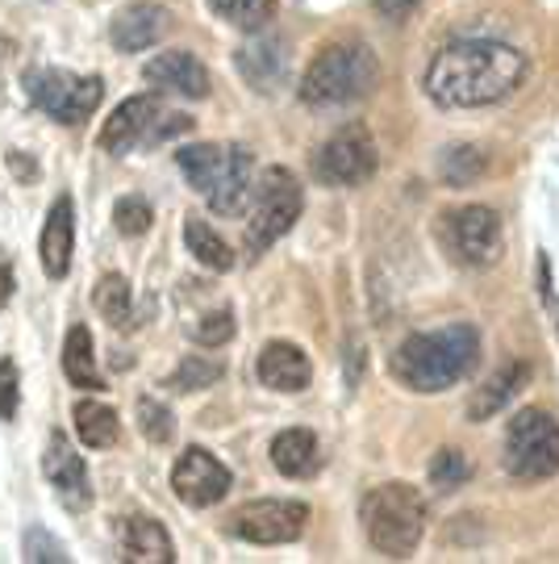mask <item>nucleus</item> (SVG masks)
Segmentation results:
<instances>
[{
	"mask_svg": "<svg viewBox=\"0 0 559 564\" xmlns=\"http://www.w3.org/2000/svg\"><path fill=\"white\" fill-rule=\"evenodd\" d=\"M92 305H97L100 318L113 330H130L134 326V293H130V281L118 276V272L100 276L97 289H92Z\"/></svg>",
	"mask_w": 559,
	"mask_h": 564,
	"instance_id": "25",
	"label": "nucleus"
},
{
	"mask_svg": "<svg viewBox=\"0 0 559 564\" xmlns=\"http://www.w3.org/2000/svg\"><path fill=\"white\" fill-rule=\"evenodd\" d=\"M13 289H18V284H13V268L0 260V310L13 302Z\"/></svg>",
	"mask_w": 559,
	"mask_h": 564,
	"instance_id": "37",
	"label": "nucleus"
},
{
	"mask_svg": "<svg viewBox=\"0 0 559 564\" xmlns=\"http://www.w3.org/2000/svg\"><path fill=\"white\" fill-rule=\"evenodd\" d=\"M380 80V63L368 42H330L314 55V63L300 76V101L314 109L347 105L368 97Z\"/></svg>",
	"mask_w": 559,
	"mask_h": 564,
	"instance_id": "4",
	"label": "nucleus"
},
{
	"mask_svg": "<svg viewBox=\"0 0 559 564\" xmlns=\"http://www.w3.org/2000/svg\"><path fill=\"white\" fill-rule=\"evenodd\" d=\"M255 372H260V381L267 389H276V393H300L309 377H314V364L309 356L300 351L297 343H267L260 351V360H255Z\"/></svg>",
	"mask_w": 559,
	"mask_h": 564,
	"instance_id": "19",
	"label": "nucleus"
},
{
	"mask_svg": "<svg viewBox=\"0 0 559 564\" xmlns=\"http://www.w3.org/2000/svg\"><path fill=\"white\" fill-rule=\"evenodd\" d=\"M146 84H155L160 93H176L188 101H205L209 97V72L193 51H163L142 67Z\"/></svg>",
	"mask_w": 559,
	"mask_h": 564,
	"instance_id": "15",
	"label": "nucleus"
},
{
	"mask_svg": "<svg viewBox=\"0 0 559 564\" xmlns=\"http://www.w3.org/2000/svg\"><path fill=\"white\" fill-rule=\"evenodd\" d=\"M193 339H197L200 347H226V343L234 339V314H230V310L205 314V318L193 326Z\"/></svg>",
	"mask_w": 559,
	"mask_h": 564,
	"instance_id": "34",
	"label": "nucleus"
},
{
	"mask_svg": "<svg viewBox=\"0 0 559 564\" xmlns=\"http://www.w3.org/2000/svg\"><path fill=\"white\" fill-rule=\"evenodd\" d=\"M305 523H309V506L305 502H288V498H263V502H246L230 514L226 531L234 540H246V544H293L305 535Z\"/></svg>",
	"mask_w": 559,
	"mask_h": 564,
	"instance_id": "11",
	"label": "nucleus"
},
{
	"mask_svg": "<svg viewBox=\"0 0 559 564\" xmlns=\"http://www.w3.org/2000/svg\"><path fill=\"white\" fill-rule=\"evenodd\" d=\"M489 167L484 160V151L472 147V142H456V147H447L439 160V176L447 184H456V188H468L472 181H480V172Z\"/></svg>",
	"mask_w": 559,
	"mask_h": 564,
	"instance_id": "27",
	"label": "nucleus"
},
{
	"mask_svg": "<svg viewBox=\"0 0 559 564\" xmlns=\"http://www.w3.org/2000/svg\"><path fill=\"white\" fill-rule=\"evenodd\" d=\"M21 556L30 564H67L72 561V552H67V544H59L46 527H30L25 535H21Z\"/></svg>",
	"mask_w": 559,
	"mask_h": 564,
	"instance_id": "31",
	"label": "nucleus"
},
{
	"mask_svg": "<svg viewBox=\"0 0 559 564\" xmlns=\"http://www.w3.org/2000/svg\"><path fill=\"white\" fill-rule=\"evenodd\" d=\"M72 251H76V202L63 193L46 209V223H42V239H39L42 268H46L51 281H63L72 272Z\"/></svg>",
	"mask_w": 559,
	"mask_h": 564,
	"instance_id": "16",
	"label": "nucleus"
},
{
	"mask_svg": "<svg viewBox=\"0 0 559 564\" xmlns=\"http://www.w3.org/2000/svg\"><path fill=\"white\" fill-rule=\"evenodd\" d=\"M118 547H121V561H134V564L176 561V544H172L167 527H163L160 519H151V514H130V519H121Z\"/></svg>",
	"mask_w": 559,
	"mask_h": 564,
	"instance_id": "18",
	"label": "nucleus"
},
{
	"mask_svg": "<svg viewBox=\"0 0 559 564\" xmlns=\"http://www.w3.org/2000/svg\"><path fill=\"white\" fill-rule=\"evenodd\" d=\"M360 523L368 544L388 561H409L426 535V502L414 485L388 481L368 489L360 502Z\"/></svg>",
	"mask_w": 559,
	"mask_h": 564,
	"instance_id": "3",
	"label": "nucleus"
},
{
	"mask_svg": "<svg viewBox=\"0 0 559 564\" xmlns=\"http://www.w3.org/2000/svg\"><path fill=\"white\" fill-rule=\"evenodd\" d=\"M505 473L518 481H547L559 473V423L539 405H526L514 414L505 431Z\"/></svg>",
	"mask_w": 559,
	"mask_h": 564,
	"instance_id": "8",
	"label": "nucleus"
},
{
	"mask_svg": "<svg viewBox=\"0 0 559 564\" xmlns=\"http://www.w3.org/2000/svg\"><path fill=\"white\" fill-rule=\"evenodd\" d=\"M172 30V13L163 9V4H151V0H142V4H130V9H121L113 25H109V39L118 51L125 55H139L146 46H155Z\"/></svg>",
	"mask_w": 559,
	"mask_h": 564,
	"instance_id": "17",
	"label": "nucleus"
},
{
	"mask_svg": "<svg viewBox=\"0 0 559 564\" xmlns=\"http://www.w3.org/2000/svg\"><path fill=\"white\" fill-rule=\"evenodd\" d=\"M230 468L213 456V452H205V447H184V456L176 460L172 468V489H176V498L184 506H193V510H209V506H218L226 494H230Z\"/></svg>",
	"mask_w": 559,
	"mask_h": 564,
	"instance_id": "13",
	"label": "nucleus"
},
{
	"mask_svg": "<svg viewBox=\"0 0 559 564\" xmlns=\"http://www.w3.org/2000/svg\"><path fill=\"white\" fill-rule=\"evenodd\" d=\"M72 419H76V435H80V444L92 447V452H105V447H113L121 440V419H118V410H113V405L84 398V402H76Z\"/></svg>",
	"mask_w": 559,
	"mask_h": 564,
	"instance_id": "23",
	"label": "nucleus"
},
{
	"mask_svg": "<svg viewBox=\"0 0 559 564\" xmlns=\"http://www.w3.org/2000/svg\"><path fill=\"white\" fill-rule=\"evenodd\" d=\"M463 481H468V456H463L460 447H439L435 460H430V485L439 494H451Z\"/></svg>",
	"mask_w": 559,
	"mask_h": 564,
	"instance_id": "32",
	"label": "nucleus"
},
{
	"mask_svg": "<svg viewBox=\"0 0 559 564\" xmlns=\"http://www.w3.org/2000/svg\"><path fill=\"white\" fill-rule=\"evenodd\" d=\"M42 473H46V481L51 489L59 494V502L72 510V514H80L92 506V481H88V464L76 447L67 444V435L55 431L51 440H46V452H42Z\"/></svg>",
	"mask_w": 559,
	"mask_h": 564,
	"instance_id": "14",
	"label": "nucleus"
},
{
	"mask_svg": "<svg viewBox=\"0 0 559 564\" xmlns=\"http://www.w3.org/2000/svg\"><path fill=\"white\" fill-rule=\"evenodd\" d=\"M272 464H276V473L284 477H314L318 473V435L314 431H305V426H288V431H280L276 440H272Z\"/></svg>",
	"mask_w": 559,
	"mask_h": 564,
	"instance_id": "22",
	"label": "nucleus"
},
{
	"mask_svg": "<svg viewBox=\"0 0 559 564\" xmlns=\"http://www.w3.org/2000/svg\"><path fill=\"white\" fill-rule=\"evenodd\" d=\"M184 242H188V251H193L205 268H213V272H230V268H234V251L226 247V239H221L209 223L184 218Z\"/></svg>",
	"mask_w": 559,
	"mask_h": 564,
	"instance_id": "26",
	"label": "nucleus"
},
{
	"mask_svg": "<svg viewBox=\"0 0 559 564\" xmlns=\"http://www.w3.org/2000/svg\"><path fill=\"white\" fill-rule=\"evenodd\" d=\"M447 223V242H451V256L463 268H493L501 260V247H505V230H501L497 209L489 205H463L456 209Z\"/></svg>",
	"mask_w": 559,
	"mask_h": 564,
	"instance_id": "12",
	"label": "nucleus"
},
{
	"mask_svg": "<svg viewBox=\"0 0 559 564\" xmlns=\"http://www.w3.org/2000/svg\"><path fill=\"white\" fill-rule=\"evenodd\" d=\"M372 4H376V13H380L384 21H393V25H401V21L409 18L414 9H418L421 0H372Z\"/></svg>",
	"mask_w": 559,
	"mask_h": 564,
	"instance_id": "36",
	"label": "nucleus"
},
{
	"mask_svg": "<svg viewBox=\"0 0 559 564\" xmlns=\"http://www.w3.org/2000/svg\"><path fill=\"white\" fill-rule=\"evenodd\" d=\"M526 80V55L497 39L447 42L426 67V97L442 109H484L514 97Z\"/></svg>",
	"mask_w": 559,
	"mask_h": 564,
	"instance_id": "1",
	"label": "nucleus"
},
{
	"mask_svg": "<svg viewBox=\"0 0 559 564\" xmlns=\"http://www.w3.org/2000/svg\"><path fill=\"white\" fill-rule=\"evenodd\" d=\"M209 9L218 13L221 21L239 25V30H263L272 21V0H209Z\"/></svg>",
	"mask_w": 559,
	"mask_h": 564,
	"instance_id": "28",
	"label": "nucleus"
},
{
	"mask_svg": "<svg viewBox=\"0 0 559 564\" xmlns=\"http://www.w3.org/2000/svg\"><path fill=\"white\" fill-rule=\"evenodd\" d=\"M63 372L76 389H105L100 384L97 351H92V330L84 323H76L63 339Z\"/></svg>",
	"mask_w": 559,
	"mask_h": 564,
	"instance_id": "24",
	"label": "nucleus"
},
{
	"mask_svg": "<svg viewBox=\"0 0 559 564\" xmlns=\"http://www.w3.org/2000/svg\"><path fill=\"white\" fill-rule=\"evenodd\" d=\"M372 172H376V142H372L368 126H360V121L335 130L314 155V176L321 184H335V188L372 181Z\"/></svg>",
	"mask_w": 559,
	"mask_h": 564,
	"instance_id": "10",
	"label": "nucleus"
},
{
	"mask_svg": "<svg viewBox=\"0 0 559 564\" xmlns=\"http://www.w3.org/2000/svg\"><path fill=\"white\" fill-rule=\"evenodd\" d=\"M9 163H13V172H18L21 181H34V176H39V163L30 167V163L21 160V151H9Z\"/></svg>",
	"mask_w": 559,
	"mask_h": 564,
	"instance_id": "38",
	"label": "nucleus"
},
{
	"mask_svg": "<svg viewBox=\"0 0 559 564\" xmlns=\"http://www.w3.org/2000/svg\"><path fill=\"white\" fill-rule=\"evenodd\" d=\"M221 381V364L209 360V356H184L180 368L172 372V389L176 393H197V389H209V384Z\"/></svg>",
	"mask_w": 559,
	"mask_h": 564,
	"instance_id": "29",
	"label": "nucleus"
},
{
	"mask_svg": "<svg viewBox=\"0 0 559 564\" xmlns=\"http://www.w3.org/2000/svg\"><path fill=\"white\" fill-rule=\"evenodd\" d=\"M300 205H305V193H300L297 176L288 167H267L260 188H255L251 223H246V256L251 260L263 256L280 235L293 230V223L300 218Z\"/></svg>",
	"mask_w": 559,
	"mask_h": 564,
	"instance_id": "9",
	"label": "nucleus"
},
{
	"mask_svg": "<svg viewBox=\"0 0 559 564\" xmlns=\"http://www.w3.org/2000/svg\"><path fill=\"white\" fill-rule=\"evenodd\" d=\"M188 130H193L188 113H167L155 93H142V97L121 101L109 113V121L100 126L97 147L105 155H134L142 147H160L176 134H188Z\"/></svg>",
	"mask_w": 559,
	"mask_h": 564,
	"instance_id": "6",
	"label": "nucleus"
},
{
	"mask_svg": "<svg viewBox=\"0 0 559 564\" xmlns=\"http://www.w3.org/2000/svg\"><path fill=\"white\" fill-rule=\"evenodd\" d=\"M184 181L197 188L209 202L213 214H239L246 197H251V172H255V155L246 147H221V142H197L184 147L180 155Z\"/></svg>",
	"mask_w": 559,
	"mask_h": 564,
	"instance_id": "5",
	"label": "nucleus"
},
{
	"mask_svg": "<svg viewBox=\"0 0 559 564\" xmlns=\"http://www.w3.org/2000/svg\"><path fill=\"white\" fill-rule=\"evenodd\" d=\"M21 88H25L34 109H42L59 126H80L105 101V80L100 76H76V72H63V67H30L21 76Z\"/></svg>",
	"mask_w": 559,
	"mask_h": 564,
	"instance_id": "7",
	"label": "nucleus"
},
{
	"mask_svg": "<svg viewBox=\"0 0 559 564\" xmlns=\"http://www.w3.org/2000/svg\"><path fill=\"white\" fill-rule=\"evenodd\" d=\"M526 381H530V364H505V368H497V372L472 393V402H468V423H489L493 414H501L505 405L514 402V393H522Z\"/></svg>",
	"mask_w": 559,
	"mask_h": 564,
	"instance_id": "21",
	"label": "nucleus"
},
{
	"mask_svg": "<svg viewBox=\"0 0 559 564\" xmlns=\"http://www.w3.org/2000/svg\"><path fill=\"white\" fill-rule=\"evenodd\" d=\"M18 405H21L18 364L0 360V423H13V419H18Z\"/></svg>",
	"mask_w": 559,
	"mask_h": 564,
	"instance_id": "35",
	"label": "nucleus"
},
{
	"mask_svg": "<svg viewBox=\"0 0 559 564\" xmlns=\"http://www.w3.org/2000/svg\"><path fill=\"white\" fill-rule=\"evenodd\" d=\"M480 360V330L472 323H451L414 335L393 356V377L414 393H442L460 384Z\"/></svg>",
	"mask_w": 559,
	"mask_h": 564,
	"instance_id": "2",
	"label": "nucleus"
},
{
	"mask_svg": "<svg viewBox=\"0 0 559 564\" xmlns=\"http://www.w3.org/2000/svg\"><path fill=\"white\" fill-rule=\"evenodd\" d=\"M234 63L255 93H276V84H284V72H288V46L280 39L246 42Z\"/></svg>",
	"mask_w": 559,
	"mask_h": 564,
	"instance_id": "20",
	"label": "nucleus"
},
{
	"mask_svg": "<svg viewBox=\"0 0 559 564\" xmlns=\"http://www.w3.org/2000/svg\"><path fill=\"white\" fill-rule=\"evenodd\" d=\"M151 223H155V209H151V202L146 197H118V205H113V226H118V235H125V239H142L146 230H151Z\"/></svg>",
	"mask_w": 559,
	"mask_h": 564,
	"instance_id": "30",
	"label": "nucleus"
},
{
	"mask_svg": "<svg viewBox=\"0 0 559 564\" xmlns=\"http://www.w3.org/2000/svg\"><path fill=\"white\" fill-rule=\"evenodd\" d=\"M139 431L151 440V444H172V435H176V419H172V410L155 398H142L139 402Z\"/></svg>",
	"mask_w": 559,
	"mask_h": 564,
	"instance_id": "33",
	"label": "nucleus"
}]
</instances>
